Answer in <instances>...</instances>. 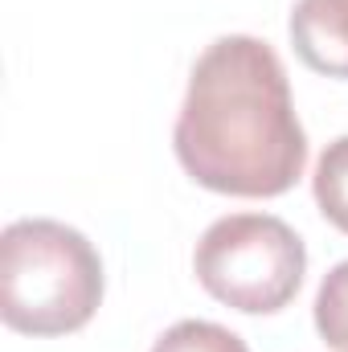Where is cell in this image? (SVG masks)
Returning a JSON list of instances; mask_svg holds the SVG:
<instances>
[{
  "mask_svg": "<svg viewBox=\"0 0 348 352\" xmlns=\"http://www.w3.org/2000/svg\"><path fill=\"white\" fill-rule=\"evenodd\" d=\"M173 148L197 184L226 197H279L303 176L307 135L266 41L230 33L197 58Z\"/></svg>",
  "mask_w": 348,
  "mask_h": 352,
  "instance_id": "1",
  "label": "cell"
},
{
  "mask_svg": "<svg viewBox=\"0 0 348 352\" xmlns=\"http://www.w3.org/2000/svg\"><path fill=\"white\" fill-rule=\"evenodd\" d=\"M98 303L102 258L78 230L50 217H25L0 234V316L12 332H78Z\"/></svg>",
  "mask_w": 348,
  "mask_h": 352,
  "instance_id": "2",
  "label": "cell"
},
{
  "mask_svg": "<svg viewBox=\"0 0 348 352\" xmlns=\"http://www.w3.org/2000/svg\"><path fill=\"white\" fill-rule=\"evenodd\" d=\"M193 270L217 303L270 316L299 295L307 250L299 234L270 213H230L201 234Z\"/></svg>",
  "mask_w": 348,
  "mask_h": 352,
  "instance_id": "3",
  "label": "cell"
},
{
  "mask_svg": "<svg viewBox=\"0 0 348 352\" xmlns=\"http://www.w3.org/2000/svg\"><path fill=\"white\" fill-rule=\"evenodd\" d=\"M287 29L307 70L348 78V0H295Z\"/></svg>",
  "mask_w": 348,
  "mask_h": 352,
  "instance_id": "4",
  "label": "cell"
},
{
  "mask_svg": "<svg viewBox=\"0 0 348 352\" xmlns=\"http://www.w3.org/2000/svg\"><path fill=\"white\" fill-rule=\"evenodd\" d=\"M312 192H316V205L320 213L348 234V135L332 140L320 160H316V176H312Z\"/></svg>",
  "mask_w": 348,
  "mask_h": 352,
  "instance_id": "5",
  "label": "cell"
},
{
  "mask_svg": "<svg viewBox=\"0 0 348 352\" xmlns=\"http://www.w3.org/2000/svg\"><path fill=\"white\" fill-rule=\"evenodd\" d=\"M316 332L332 352H348V263L332 266L316 295Z\"/></svg>",
  "mask_w": 348,
  "mask_h": 352,
  "instance_id": "6",
  "label": "cell"
},
{
  "mask_svg": "<svg viewBox=\"0 0 348 352\" xmlns=\"http://www.w3.org/2000/svg\"><path fill=\"white\" fill-rule=\"evenodd\" d=\"M152 352H250L246 340L221 324H209V320H180L173 324Z\"/></svg>",
  "mask_w": 348,
  "mask_h": 352,
  "instance_id": "7",
  "label": "cell"
}]
</instances>
